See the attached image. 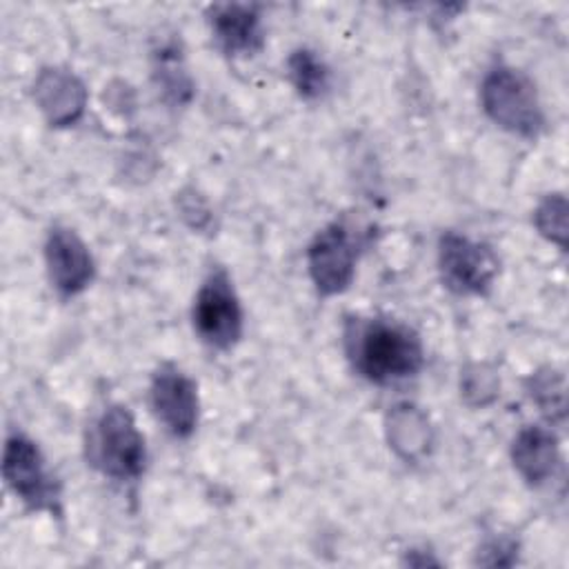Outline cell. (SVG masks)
I'll return each mask as SVG.
<instances>
[{
  "mask_svg": "<svg viewBox=\"0 0 569 569\" xmlns=\"http://www.w3.org/2000/svg\"><path fill=\"white\" fill-rule=\"evenodd\" d=\"M2 478L7 487L36 511H56L60 489L49 473L38 445L24 433H11L2 453Z\"/></svg>",
  "mask_w": 569,
  "mask_h": 569,
  "instance_id": "5b68a950",
  "label": "cell"
},
{
  "mask_svg": "<svg viewBox=\"0 0 569 569\" xmlns=\"http://www.w3.org/2000/svg\"><path fill=\"white\" fill-rule=\"evenodd\" d=\"M193 327L213 349H231L242 336V307L224 269L211 271L193 300Z\"/></svg>",
  "mask_w": 569,
  "mask_h": 569,
  "instance_id": "277c9868",
  "label": "cell"
},
{
  "mask_svg": "<svg viewBox=\"0 0 569 569\" xmlns=\"http://www.w3.org/2000/svg\"><path fill=\"white\" fill-rule=\"evenodd\" d=\"M153 80L162 98L171 104H187L193 96V80L184 67L180 49L164 44L153 56Z\"/></svg>",
  "mask_w": 569,
  "mask_h": 569,
  "instance_id": "5bb4252c",
  "label": "cell"
},
{
  "mask_svg": "<svg viewBox=\"0 0 569 569\" xmlns=\"http://www.w3.org/2000/svg\"><path fill=\"white\" fill-rule=\"evenodd\" d=\"M567 218H569V204L562 193H549L545 196L536 211H533V224L542 238L558 244L560 249L567 247Z\"/></svg>",
  "mask_w": 569,
  "mask_h": 569,
  "instance_id": "ac0fdd59",
  "label": "cell"
},
{
  "mask_svg": "<svg viewBox=\"0 0 569 569\" xmlns=\"http://www.w3.org/2000/svg\"><path fill=\"white\" fill-rule=\"evenodd\" d=\"M511 462L525 482L533 487L547 482L560 462L556 433L545 427L520 429L511 442Z\"/></svg>",
  "mask_w": 569,
  "mask_h": 569,
  "instance_id": "4fadbf2b",
  "label": "cell"
},
{
  "mask_svg": "<svg viewBox=\"0 0 569 569\" xmlns=\"http://www.w3.org/2000/svg\"><path fill=\"white\" fill-rule=\"evenodd\" d=\"M358 247V238L342 222H331L313 236L307 247V269L318 293L336 296L351 284Z\"/></svg>",
  "mask_w": 569,
  "mask_h": 569,
  "instance_id": "52a82bcc",
  "label": "cell"
},
{
  "mask_svg": "<svg viewBox=\"0 0 569 569\" xmlns=\"http://www.w3.org/2000/svg\"><path fill=\"white\" fill-rule=\"evenodd\" d=\"M345 340L353 367L376 385L416 376L425 362L418 333L393 320L371 318L349 325Z\"/></svg>",
  "mask_w": 569,
  "mask_h": 569,
  "instance_id": "6da1fadb",
  "label": "cell"
},
{
  "mask_svg": "<svg viewBox=\"0 0 569 569\" xmlns=\"http://www.w3.org/2000/svg\"><path fill=\"white\" fill-rule=\"evenodd\" d=\"M385 438L405 462L425 460L436 442L429 416L413 402H396L385 416Z\"/></svg>",
  "mask_w": 569,
  "mask_h": 569,
  "instance_id": "7c38bea8",
  "label": "cell"
},
{
  "mask_svg": "<svg viewBox=\"0 0 569 569\" xmlns=\"http://www.w3.org/2000/svg\"><path fill=\"white\" fill-rule=\"evenodd\" d=\"M151 407L173 438H189L196 431L200 400L196 382L176 365L167 362L151 376Z\"/></svg>",
  "mask_w": 569,
  "mask_h": 569,
  "instance_id": "ba28073f",
  "label": "cell"
},
{
  "mask_svg": "<svg viewBox=\"0 0 569 569\" xmlns=\"http://www.w3.org/2000/svg\"><path fill=\"white\" fill-rule=\"evenodd\" d=\"M480 104L493 124L513 136L536 138L545 129V111L536 84L516 67L498 64L485 73Z\"/></svg>",
  "mask_w": 569,
  "mask_h": 569,
  "instance_id": "7a4b0ae2",
  "label": "cell"
},
{
  "mask_svg": "<svg viewBox=\"0 0 569 569\" xmlns=\"http://www.w3.org/2000/svg\"><path fill=\"white\" fill-rule=\"evenodd\" d=\"M500 391V378L489 362H469L460 371V396L469 407H489Z\"/></svg>",
  "mask_w": 569,
  "mask_h": 569,
  "instance_id": "e0dca14e",
  "label": "cell"
},
{
  "mask_svg": "<svg viewBox=\"0 0 569 569\" xmlns=\"http://www.w3.org/2000/svg\"><path fill=\"white\" fill-rule=\"evenodd\" d=\"M44 264L53 289L71 298L93 280V258L82 238L67 227H53L44 240Z\"/></svg>",
  "mask_w": 569,
  "mask_h": 569,
  "instance_id": "9c48e42d",
  "label": "cell"
},
{
  "mask_svg": "<svg viewBox=\"0 0 569 569\" xmlns=\"http://www.w3.org/2000/svg\"><path fill=\"white\" fill-rule=\"evenodd\" d=\"M516 553H518V545L513 540L507 538H498V540H489L487 545L480 547L478 551V562L487 565V567H509L516 562Z\"/></svg>",
  "mask_w": 569,
  "mask_h": 569,
  "instance_id": "d6986e66",
  "label": "cell"
},
{
  "mask_svg": "<svg viewBox=\"0 0 569 569\" xmlns=\"http://www.w3.org/2000/svg\"><path fill=\"white\" fill-rule=\"evenodd\" d=\"M33 100L51 127L76 124L87 109L84 82L64 67H44L33 82Z\"/></svg>",
  "mask_w": 569,
  "mask_h": 569,
  "instance_id": "30bf717a",
  "label": "cell"
},
{
  "mask_svg": "<svg viewBox=\"0 0 569 569\" xmlns=\"http://www.w3.org/2000/svg\"><path fill=\"white\" fill-rule=\"evenodd\" d=\"M87 458L102 476L113 480L142 476L147 465L144 436L127 407L111 405L96 418L87 440Z\"/></svg>",
  "mask_w": 569,
  "mask_h": 569,
  "instance_id": "3957f363",
  "label": "cell"
},
{
  "mask_svg": "<svg viewBox=\"0 0 569 569\" xmlns=\"http://www.w3.org/2000/svg\"><path fill=\"white\" fill-rule=\"evenodd\" d=\"M438 269L451 291L482 296L498 276V258L485 242L447 231L438 240Z\"/></svg>",
  "mask_w": 569,
  "mask_h": 569,
  "instance_id": "8992f818",
  "label": "cell"
},
{
  "mask_svg": "<svg viewBox=\"0 0 569 569\" xmlns=\"http://www.w3.org/2000/svg\"><path fill=\"white\" fill-rule=\"evenodd\" d=\"M287 76L291 87L296 89V93L305 100H318L327 93L329 89V67L325 64V60L311 51V49H296L289 58H287Z\"/></svg>",
  "mask_w": 569,
  "mask_h": 569,
  "instance_id": "9a60e30c",
  "label": "cell"
},
{
  "mask_svg": "<svg viewBox=\"0 0 569 569\" xmlns=\"http://www.w3.org/2000/svg\"><path fill=\"white\" fill-rule=\"evenodd\" d=\"M218 47L229 56H253L264 44L262 16L256 4L227 2L207 11Z\"/></svg>",
  "mask_w": 569,
  "mask_h": 569,
  "instance_id": "8fae6325",
  "label": "cell"
},
{
  "mask_svg": "<svg viewBox=\"0 0 569 569\" xmlns=\"http://www.w3.org/2000/svg\"><path fill=\"white\" fill-rule=\"evenodd\" d=\"M525 389H527V396L531 398V402H536L540 413H545L551 422L565 420L567 387H565L562 371H558L556 367H542L527 378Z\"/></svg>",
  "mask_w": 569,
  "mask_h": 569,
  "instance_id": "2e32d148",
  "label": "cell"
}]
</instances>
